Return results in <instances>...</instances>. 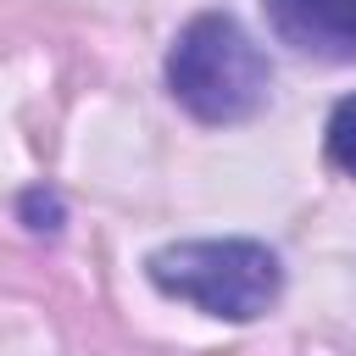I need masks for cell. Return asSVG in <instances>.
Returning <instances> with one entry per match:
<instances>
[{"instance_id": "obj_1", "label": "cell", "mask_w": 356, "mask_h": 356, "mask_svg": "<svg viewBox=\"0 0 356 356\" xmlns=\"http://www.w3.org/2000/svg\"><path fill=\"white\" fill-rule=\"evenodd\" d=\"M167 89L200 122H245L267 106L273 67L228 11H200L167 50Z\"/></svg>"}, {"instance_id": "obj_2", "label": "cell", "mask_w": 356, "mask_h": 356, "mask_svg": "<svg viewBox=\"0 0 356 356\" xmlns=\"http://www.w3.org/2000/svg\"><path fill=\"white\" fill-rule=\"evenodd\" d=\"M145 273L161 295L189 300L195 312L222 317V323L261 317L284 289L278 256L256 239H178V245L150 250Z\"/></svg>"}, {"instance_id": "obj_3", "label": "cell", "mask_w": 356, "mask_h": 356, "mask_svg": "<svg viewBox=\"0 0 356 356\" xmlns=\"http://www.w3.org/2000/svg\"><path fill=\"white\" fill-rule=\"evenodd\" d=\"M267 22L300 56L356 61V0H267Z\"/></svg>"}, {"instance_id": "obj_4", "label": "cell", "mask_w": 356, "mask_h": 356, "mask_svg": "<svg viewBox=\"0 0 356 356\" xmlns=\"http://www.w3.org/2000/svg\"><path fill=\"white\" fill-rule=\"evenodd\" d=\"M328 161L356 178V95H345L328 111Z\"/></svg>"}, {"instance_id": "obj_5", "label": "cell", "mask_w": 356, "mask_h": 356, "mask_svg": "<svg viewBox=\"0 0 356 356\" xmlns=\"http://www.w3.org/2000/svg\"><path fill=\"white\" fill-rule=\"evenodd\" d=\"M22 217H28L33 234H56V228H61V200H56L50 189H28V195H22Z\"/></svg>"}]
</instances>
